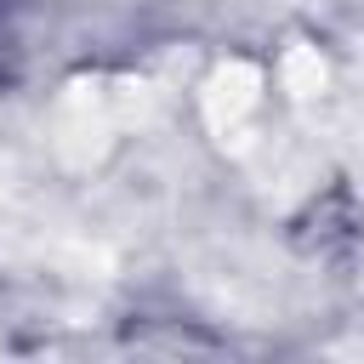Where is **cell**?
Masks as SVG:
<instances>
[{
    "instance_id": "cell-1",
    "label": "cell",
    "mask_w": 364,
    "mask_h": 364,
    "mask_svg": "<svg viewBox=\"0 0 364 364\" xmlns=\"http://www.w3.org/2000/svg\"><path fill=\"white\" fill-rule=\"evenodd\" d=\"M205 108H210V125H216V131H239V125L262 108V80H256V68H245V63L222 68L216 85H210V97H205Z\"/></svg>"
},
{
    "instance_id": "cell-2",
    "label": "cell",
    "mask_w": 364,
    "mask_h": 364,
    "mask_svg": "<svg viewBox=\"0 0 364 364\" xmlns=\"http://www.w3.org/2000/svg\"><path fill=\"white\" fill-rule=\"evenodd\" d=\"M279 74H284V91H290V97H313V91L324 85V63H318V51H290Z\"/></svg>"
}]
</instances>
